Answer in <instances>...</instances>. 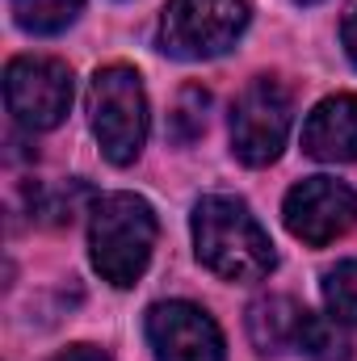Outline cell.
Here are the masks:
<instances>
[{
  "mask_svg": "<svg viewBox=\"0 0 357 361\" xmlns=\"http://www.w3.org/2000/svg\"><path fill=\"white\" fill-rule=\"evenodd\" d=\"M89 248L97 273L109 286H118V290L135 286L156 248V210L135 193L97 197L89 223Z\"/></svg>",
  "mask_w": 357,
  "mask_h": 361,
  "instance_id": "7a4b0ae2",
  "label": "cell"
},
{
  "mask_svg": "<svg viewBox=\"0 0 357 361\" xmlns=\"http://www.w3.org/2000/svg\"><path fill=\"white\" fill-rule=\"evenodd\" d=\"M303 152L324 164H349L357 160V97L337 92L320 101L303 122Z\"/></svg>",
  "mask_w": 357,
  "mask_h": 361,
  "instance_id": "9c48e42d",
  "label": "cell"
},
{
  "mask_svg": "<svg viewBox=\"0 0 357 361\" xmlns=\"http://www.w3.org/2000/svg\"><path fill=\"white\" fill-rule=\"evenodd\" d=\"M193 244L198 261L223 281H261L277 265L273 240L248 210V202L231 193H206L193 206Z\"/></svg>",
  "mask_w": 357,
  "mask_h": 361,
  "instance_id": "6da1fadb",
  "label": "cell"
},
{
  "mask_svg": "<svg viewBox=\"0 0 357 361\" xmlns=\"http://www.w3.org/2000/svg\"><path fill=\"white\" fill-rule=\"evenodd\" d=\"M307 311L286 298V294H269V298H257L248 307V336L257 345V353H286L298 345V328H303Z\"/></svg>",
  "mask_w": 357,
  "mask_h": 361,
  "instance_id": "30bf717a",
  "label": "cell"
},
{
  "mask_svg": "<svg viewBox=\"0 0 357 361\" xmlns=\"http://www.w3.org/2000/svg\"><path fill=\"white\" fill-rule=\"evenodd\" d=\"M51 361H109L101 349H92V345H72V349H63L59 357H51Z\"/></svg>",
  "mask_w": 357,
  "mask_h": 361,
  "instance_id": "2e32d148",
  "label": "cell"
},
{
  "mask_svg": "<svg viewBox=\"0 0 357 361\" xmlns=\"http://www.w3.org/2000/svg\"><path fill=\"white\" fill-rule=\"evenodd\" d=\"M89 122L109 164L126 169L147 143V92L135 68H101L89 80Z\"/></svg>",
  "mask_w": 357,
  "mask_h": 361,
  "instance_id": "3957f363",
  "label": "cell"
},
{
  "mask_svg": "<svg viewBox=\"0 0 357 361\" xmlns=\"http://www.w3.org/2000/svg\"><path fill=\"white\" fill-rule=\"evenodd\" d=\"M248 0H169L160 17V51L173 59H214L240 42Z\"/></svg>",
  "mask_w": 357,
  "mask_h": 361,
  "instance_id": "277c9868",
  "label": "cell"
},
{
  "mask_svg": "<svg viewBox=\"0 0 357 361\" xmlns=\"http://www.w3.org/2000/svg\"><path fill=\"white\" fill-rule=\"evenodd\" d=\"M294 349L311 361H349L353 357V345L345 341V332L337 328V319H324V315H311V311H307V319L298 328V345Z\"/></svg>",
  "mask_w": 357,
  "mask_h": 361,
  "instance_id": "8fae6325",
  "label": "cell"
},
{
  "mask_svg": "<svg viewBox=\"0 0 357 361\" xmlns=\"http://www.w3.org/2000/svg\"><path fill=\"white\" fill-rule=\"evenodd\" d=\"M4 101L17 126L25 130H51L68 118L72 105V72L59 59L21 55L4 68Z\"/></svg>",
  "mask_w": 357,
  "mask_h": 361,
  "instance_id": "8992f818",
  "label": "cell"
},
{
  "mask_svg": "<svg viewBox=\"0 0 357 361\" xmlns=\"http://www.w3.org/2000/svg\"><path fill=\"white\" fill-rule=\"evenodd\" d=\"M147 345L156 361H223L219 324L193 302H156L147 311Z\"/></svg>",
  "mask_w": 357,
  "mask_h": 361,
  "instance_id": "ba28073f",
  "label": "cell"
},
{
  "mask_svg": "<svg viewBox=\"0 0 357 361\" xmlns=\"http://www.w3.org/2000/svg\"><path fill=\"white\" fill-rule=\"evenodd\" d=\"M206 109H210V92L202 85H185L173 105V118H169V135L177 143H193L206 130Z\"/></svg>",
  "mask_w": 357,
  "mask_h": 361,
  "instance_id": "4fadbf2b",
  "label": "cell"
},
{
  "mask_svg": "<svg viewBox=\"0 0 357 361\" xmlns=\"http://www.w3.org/2000/svg\"><path fill=\"white\" fill-rule=\"evenodd\" d=\"M85 0H13V17L30 34H59L80 17Z\"/></svg>",
  "mask_w": 357,
  "mask_h": 361,
  "instance_id": "7c38bea8",
  "label": "cell"
},
{
  "mask_svg": "<svg viewBox=\"0 0 357 361\" xmlns=\"http://www.w3.org/2000/svg\"><path fill=\"white\" fill-rule=\"evenodd\" d=\"M282 219H286V231L294 240H303L311 248H324V244L341 240L357 223V193L345 180L307 177L286 193Z\"/></svg>",
  "mask_w": 357,
  "mask_h": 361,
  "instance_id": "52a82bcc",
  "label": "cell"
},
{
  "mask_svg": "<svg viewBox=\"0 0 357 361\" xmlns=\"http://www.w3.org/2000/svg\"><path fill=\"white\" fill-rule=\"evenodd\" d=\"M298 4H320V0H298Z\"/></svg>",
  "mask_w": 357,
  "mask_h": 361,
  "instance_id": "e0dca14e",
  "label": "cell"
},
{
  "mask_svg": "<svg viewBox=\"0 0 357 361\" xmlns=\"http://www.w3.org/2000/svg\"><path fill=\"white\" fill-rule=\"evenodd\" d=\"M341 42H345V55L357 63V0H353V8L345 13V21H341Z\"/></svg>",
  "mask_w": 357,
  "mask_h": 361,
  "instance_id": "9a60e30c",
  "label": "cell"
},
{
  "mask_svg": "<svg viewBox=\"0 0 357 361\" xmlns=\"http://www.w3.org/2000/svg\"><path fill=\"white\" fill-rule=\"evenodd\" d=\"M294 122L290 92L282 89L273 76L253 80L231 105V152L248 169H265L282 156L286 135Z\"/></svg>",
  "mask_w": 357,
  "mask_h": 361,
  "instance_id": "5b68a950",
  "label": "cell"
},
{
  "mask_svg": "<svg viewBox=\"0 0 357 361\" xmlns=\"http://www.w3.org/2000/svg\"><path fill=\"white\" fill-rule=\"evenodd\" d=\"M324 302L337 324H357V261H341L324 273Z\"/></svg>",
  "mask_w": 357,
  "mask_h": 361,
  "instance_id": "5bb4252c",
  "label": "cell"
}]
</instances>
